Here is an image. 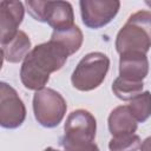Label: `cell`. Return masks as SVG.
I'll use <instances>...</instances> for the list:
<instances>
[{"mask_svg": "<svg viewBox=\"0 0 151 151\" xmlns=\"http://www.w3.org/2000/svg\"><path fill=\"white\" fill-rule=\"evenodd\" d=\"M67 52L55 41L51 40L37 45L24 59L20 70V79L28 90L45 88L50 74L60 70L67 60Z\"/></svg>", "mask_w": 151, "mask_h": 151, "instance_id": "cell-1", "label": "cell"}, {"mask_svg": "<svg viewBox=\"0 0 151 151\" xmlns=\"http://www.w3.org/2000/svg\"><path fill=\"white\" fill-rule=\"evenodd\" d=\"M151 47V12L138 11L130 15L117 34L116 50L119 54L144 53Z\"/></svg>", "mask_w": 151, "mask_h": 151, "instance_id": "cell-2", "label": "cell"}, {"mask_svg": "<svg viewBox=\"0 0 151 151\" xmlns=\"http://www.w3.org/2000/svg\"><path fill=\"white\" fill-rule=\"evenodd\" d=\"M110 67V59L100 52L86 54L72 73V85L79 91L97 88L105 79Z\"/></svg>", "mask_w": 151, "mask_h": 151, "instance_id": "cell-3", "label": "cell"}, {"mask_svg": "<svg viewBox=\"0 0 151 151\" xmlns=\"http://www.w3.org/2000/svg\"><path fill=\"white\" fill-rule=\"evenodd\" d=\"M29 15L41 22H47L54 31L72 27L74 14L67 1H26Z\"/></svg>", "mask_w": 151, "mask_h": 151, "instance_id": "cell-4", "label": "cell"}, {"mask_svg": "<svg viewBox=\"0 0 151 151\" xmlns=\"http://www.w3.org/2000/svg\"><path fill=\"white\" fill-rule=\"evenodd\" d=\"M66 109L67 105L64 97L52 88H41L34 93V117L44 127L57 126L63 120Z\"/></svg>", "mask_w": 151, "mask_h": 151, "instance_id": "cell-5", "label": "cell"}, {"mask_svg": "<svg viewBox=\"0 0 151 151\" xmlns=\"http://www.w3.org/2000/svg\"><path fill=\"white\" fill-rule=\"evenodd\" d=\"M97 123L94 117L86 110H76L71 112L64 126V136L60 140L68 143L94 142Z\"/></svg>", "mask_w": 151, "mask_h": 151, "instance_id": "cell-6", "label": "cell"}, {"mask_svg": "<svg viewBox=\"0 0 151 151\" xmlns=\"http://www.w3.org/2000/svg\"><path fill=\"white\" fill-rule=\"evenodd\" d=\"M26 118V107L17 91L6 83L0 84V124L6 129L19 127Z\"/></svg>", "mask_w": 151, "mask_h": 151, "instance_id": "cell-7", "label": "cell"}, {"mask_svg": "<svg viewBox=\"0 0 151 151\" xmlns=\"http://www.w3.org/2000/svg\"><path fill=\"white\" fill-rule=\"evenodd\" d=\"M81 19L85 26L90 28H100L107 25L118 13L120 2L113 1H88L83 0L79 2Z\"/></svg>", "mask_w": 151, "mask_h": 151, "instance_id": "cell-8", "label": "cell"}, {"mask_svg": "<svg viewBox=\"0 0 151 151\" xmlns=\"http://www.w3.org/2000/svg\"><path fill=\"white\" fill-rule=\"evenodd\" d=\"M24 6L20 1L2 0L0 2V37L1 45L12 40L19 32L18 27L24 18Z\"/></svg>", "mask_w": 151, "mask_h": 151, "instance_id": "cell-9", "label": "cell"}, {"mask_svg": "<svg viewBox=\"0 0 151 151\" xmlns=\"http://www.w3.org/2000/svg\"><path fill=\"white\" fill-rule=\"evenodd\" d=\"M149 72V60L144 53H125L119 59V77L132 81H143Z\"/></svg>", "mask_w": 151, "mask_h": 151, "instance_id": "cell-10", "label": "cell"}, {"mask_svg": "<svg viewBox=\"0 0 151 151\" xmlns=\"http://www.w3.org/2000/svg\"><path fill=\"white\" fill-rule=\"evenodd\" d=\"M137 123L129 106H118L109 116V130L113 137L134 133Z\"/></svg>", "mask_w": 151, "mask_h": 151, "instance_id": "cell-11", "label": "cell"}, {"mask_svg": "<svg viewBox=\"0 0 151 151\" xmlns=\"http://www.w3.org/2000/svg\"><path fill=\"white\" fill-rule=\"evenodd\" d=\"M31 52V40L24 31H19L15 37L1 45V53L8 63H19Z\"/></svg>", "mask_w": 151, "mask_h": 151, "instance_id": "cell-12", "label": "cell"}, {"mask_svg": "<svg viewBox=\"0 0 151 151\" xmlns=\"http://www.w3.org/2000/svg\"><path fill=\"white\" fill-rule=\"evenodd\" d=\"M51 40L59 44L67 52V54L71 55L80 48L83 44V33L78 26L73 25L72 27L68 28L53 31Z\"/></svg>", "mask_w": 151, "mask_h": 151, "instance_id": "cell-13", "label": "cell"}, {"mask_svg": "<svg viewBox=\"0 0 151 151\" xmlns=\"http://www.w3.org/2000/svg\"><path fill=\"white\" fill-rule=\"evenodd\" d=\"M143 81H132L118 77L112 84V91L122 100H131L143 91Z\"/></svg>", "mask_w": 151, "mask_h": 151, "instance_id": "cell-14", "label": "cell"}, {"mask_svg": "<svg viewBox=\"0 0 151 151\" xmlns=\"http://www.w3.org/2000/svg\"><path fill=\"white\" fill-rule=\"evenodd\" d=\"M127 106L137 122H145L151 116V93L149 91L142 92L131 99Z\"/></svg>", "mask_w": 151, "mask_h": 151, "instance_id": "cell-15", "label": "cell"}, {"mask_svg": "<svg viewBox=\"0 0 151 151\" xmlns=\"http://www.w3.org/2000/svg\"><path fill=\"white\" fill-rule=\"evenodd\" d=\"M142 145L139 136L134 133L112 137L109 143L110 151H137Z\"/></svg>", "mask_w": 151, "mask_h": 151, "instance_id": "cell-16", "label": "cell"}, {"mask_svg": "<svg viewBox=\"0 0 151 151\" xmlns=\"http://www.w3.org/2000/svg\"><path fill=\"white\" fill-rule=\"evenodd\" d=\"M60 144L66 151H99V147L94 142L86 143H68L60 140Z\"/></svg>", "mask_w": 151, "mask_h": 151, "instance_id": "cell-17", "label": "cell"}, {"mask_svg": "<svg viewBox=\"0 0 151 151\" xmlns=\"http://www.w3.org/2000/svg\"><path fill=\"white\" fill-rule=\"evenodd\" d=\"M140 151H151V137H147L140 145Z\"/></svg>", "mask_w": 151, "mask_h": 151, "instance_id": "cell-18", "label": "cell"}, {"mask_svg": "<svg viewBox=\"0 0 151 151\" xmlns=\"http://www.w3.org/2000/svg\"><path fill=\"white\" fill-rule=\"evenodd\" d=\"M44 151H59V150H55V149H53V147H47V149H45Z\"/></svg>", "mask_w": 151, "mask_h": 151, "instance_id": "cell-19", "label": "cell"}, {"mask_svg": "<svg viewBox=\"0 0 151 151\" xmlns=\"http://www.w3.org/2000/svg\"><path fill=\"white\" fill-rule=\"evenodd\" d=\"M146 4H147L149 6H151V2H150V1H146Z\"/></svg>", "mask_w": 151, "mask_h": 151, "instance_id": "cell-20", "label": "cell"}]
</instances>
